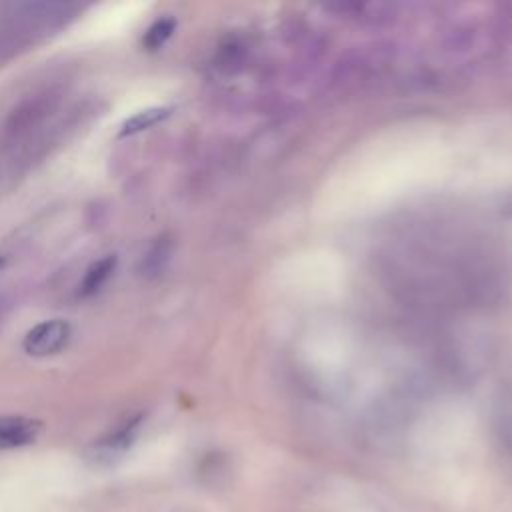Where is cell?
Instances as JSON below:
<instances>
[{"label": "cell", "mask_w": 512, "mask_h": 512, "mask_svg": "<svg viewBox=\"0 0 512 512\" xmlns=\"http://www.w3.org/2000/svg\"><path fill=\"white\" fill-rule=\"evenodd\" d=\"M2 264H4V260H2V258H0V268H2Z\"/></svg>", "instance_id": "7"}, {"label": "cell", "mask_w": 512, "mask_h": 512, "mask_svg": "<svg viewBox=\"0 0 512 512\" xmlns=\"http://www.w3.org/2000/svg\"><path fill=\"white\" fill-rule=\"evenodd\" d=\"M168 114L166 108H148V110H142V112H136L134 116H130L122 128H120V138L124 136H132V134H138L150 126H154L156 122H160L164 116Z\"/></svg>", "instance_id": "4"}, {"label": "cell", "mask_w": 512, "mask_h": 512, "mask_svg": "<svg viewBox=\"0 0 512 512\" xmlns=\"http://www.w3.org/2000/svg\"><path fill=\"white\" fill-rule=\"evenodd\" d=\"M70 340V324L64 320H46L36 324L24 336V350L30 356H52L58 354Z\"/></svg>", "instance_id": "1"}, {"label": "cell", "mask_w": 512, "mask_h": 512, "mask_svg": "<svg viewBox=\"0 0 512 512\" xmlns=\"http://www.w3.org/2000/svg\"><path fill=\"white\" fill-rule=\"evenodd\" d=\"M172 30H174V20H170V18L156 20V22L146 30L142 42H144V46H146L148 50H158V48L170 38Z\"/></svg>", "instance_id": "5"}, {"label": "cell", "mask_w": 512, "mask_h": 512, "mask_svg": "<svg viewBox=\"0 0 512 512\" xmlns=\"http://www.w3.org/2000/svg\"><path fill=\"white\" fill-rule=\"evenodd\" d=\"M166 254H168L166 242H164V240H156V242L150 246V250L146 252V256L142 258V274H144V276H154V274H158L160 268H162V262L166 260Z\"/></svg>", "instance_id": "6"}, {"label": "cell", "mask_w": 512, "mask_h": 512, "mask_svg": "<svg viewBox=\"0 0 512 512\" xmlns=\"http://www.w3.org/2000/svg\"><path fill=\"white\" fill-rule=\"evenodd\" d=\"M40 434V422L26 416H0V450L26 446Z\"/></svg>", "instance_id": "2"}, {"label": "cell", "mask_w": 512, "mask_h": 512, "mask_svg": "<svg viewBox=\"0 0 512 512\" xmlns=\"http://www.w3.org/2000/svg\"><path fill=\"white\" fill-rule=\"evenodd\" d=\"M116 268V256L114 254H108V256H102L100 260L92 262L86 272H84V278L78 286V296L82 298H90L94 294H98L102 290V286L110 280L112 272Z\"/></svg>", "instance_id": "3"}]
</instances>
